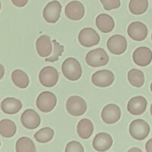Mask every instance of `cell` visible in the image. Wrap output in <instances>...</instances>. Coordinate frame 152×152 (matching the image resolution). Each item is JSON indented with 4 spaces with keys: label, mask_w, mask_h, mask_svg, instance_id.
I'll return each mask as SVG.
<instances>
[{
    "label": "cell",
    "mask_w": 152,
    "mask_h": 152,
    "mask_svg": "<svg viewBox=\"0 0 152 152\" xmlns=\"http://www.w3.org/2000/svg\"><path fill=\"white\" fill-rule=\"evenodd\" d=\"M94 124L88 119H83L77 124V134L80 138L87 140L91 137L94 132Z\"/></svg>",
    "instance_id": "21"
},
{
    "label": "cell",
    "mask_w": 152,
    "mask_h": 152,
    "mask_svg": "<svg viewBox=\"0 0 152 152\" xmlns=\"http://www.w3.org/2000/svg\"><path fill=\"white\" fill-rule=\"evenodd\" d=\"M150 113H151V117H152V104H151V108H150Z\"/></svg>",
    "instance_id": "35"
},
{
    "label": "cell",
    "mask_w": 152,
    "mask_h": 152,
    "mask_svg": "<svg viewBox=\"0 0 152 152\" xmlns=\"http://www.w3.org/2000/svg\"><path fill=\"white\" fill-rule=\"evenodd\" d=\"M62 72L65 78L74 82L81 78L83 69L80 62L76 58L68 57L62 62Z\"/></svg>",
    "instance_id": "1"
},
{
    "label": "cell",
    "mask_w": 152,
    "mask_h": 152,
    "mask_svg": "<svg viewBox=\"0 0 152 152\" xmlns=\"http://www.w3.org/2000/svg\"><path fill=\"white\" fill-rule=\"evenodd\" d=\"M86 63L92 68L105 66L109 62V56L103 48L94 49L90 50L86 56Z\"/></svg>",
    "instance_id": "2"
},
{
    "label": "cell",
    "mask_w": 152,
    "mask_h": 152,
    "mask_svg": "<svg viewBox=\"0 0 152 152\" xmlns=\"http://www.w3.org/2000/svg\"><path fill=\"white\" fill-rule=\"evenodd\" d=\"M128 80L132 86L141 88L145 83V76L142 71L133 68L128 73Z\"/></svg>",
    "instance_id": "24"
},
{
    "label": "cell",
    "mask_w": 152,
    "mask_h": 152,
    "mask_svg": "<svg viewBox=\"0 0 152 152\" xmlns=\"http://www.w3.org/2000/svg\"><path fill=\"white\" fill-rule=\"evenodd\" d=\"M39 80L44 87L53 88L59 81V73L53 67H44L39 74Z\"/></svg>",
    "instance_id": "6"
},
{
    "label": "cell",
    "mask_w": 152,
    "mask_h": 152,
    "mask_svg": "<svg viewBox=\"0 0 152 152\" xmlns=\"http://www.w3.org/2000/svg\"><path fill=\"white\" fill-rule=\"evenodd\" d=\"M151 40H152V34H151Z\"/></svg>",
    "instance_id": "39"
},
{
    "label": "cell",
    "mask_w": 152,
    "mask_h": 152,
    "mask_svg": "<svg viewBox=\"0 0 152 152\" xmlns=\"http://www.w3.org/2000/svg\"><path fill=\"white\" fill-rule=\"evenodd\" d=\"M16 152H37L35 144L30 138L22 137L18 139L16 143Z\"/></svg>",
    "instance_id": "25"
},
{
    "label": "cell",
    "mask_w": 152,
    "mask_h": 152,
    "mask_svg": "<svg viewBox=\"0 0 152 152\" xmlns=\"http://www.w3.org/2000/svg\"><path fill=\"white\" fill-rule=\"evenodd\" d=\"M115 80V76L109 70L96 71L91 77L92 83L98 88H107L111 86Z\"/></svg>",
    "instance_id": "8"
},
{
    "label": "cell",
    "mask_w": 152,
    "mask_h": 152,
    "mask_svg": "<svg viewBox=\"0 0 152 152\" xmlns=\"http://www.w3.org/2000/svg\"><path fill=\"white\" fill-rule=\"evenodd\" d=\"M11 79L15 86L19 88L25 89L29 86V77L28 74L22 70H14L11 74Z\"/></svg>",
    "instance_id": "22"
},
{
    "label": "cell",
    "mask_w": 152,
    "mask_h": 152,
    "mask_svg": "<svg viewBox=\"0 0 152 152\" xmlns=\"http://www.w3.org/2000/svg\"><path fill=\"white\" fill-rule=\"evenodd\" d=\"M96 25L101 32L108 34L114 30L115 23L114 19L111 16L106 13H101L96 17Z\"/></svg>",
    "instance_id": "20"
},
{
    "label": "cell",
    "mask_w": 152,
    "mask_h": 152,
    "mask_svg": "<svg viewBox=\"0 0 152 152\" xmlns=\"http://www.w3.org/2000/svg\"><path fill=\"white\" fill-rule=\"evenodd\" d=\"M147 105L148 102L144 96H134L128 102L127 110L132 115L139 116L145 112L147 108Z\"/></svg>",
    "instance_id": "16"
},
{
    "label": "cell",
    "mask_w": 152,
    "mask_h": 152,
    "mask_svg": "<svg viewBox=\"0 0 152 152\" xmlns=\"http://www.w3.org/2000/svg\"><path fill=\"white\" fill-rule=\"evenodd\" d=\"M128 152H142V151L140 148H137V147H134V148H130V149L128 151Z\"/></svg>",
    "instance_id": "34"
},
{
    "label": "cell",
    "mask_w": 152,
    "mask_h": 152,
    "mask_svg": "<svg viewBox=\"0 0 152 152\" xmlns=\"http://www.w3.org/2000/svg\"><path fill=\"white\" fill-rule=\"evenodd\" d=\"M21 123L25 129L33 130L39 126L41 118L38 113L36 112L34 110L27 109L21 116Z\"/></svg>",
    "instance_id": "13"
},
{
    "label": "cell",
    "mask_w": 152,
    "mask_h": 152,
    "mask_svg": "<svg viewBox=\"0 0 152 152\" xmlns=\"http://www.w3.org/2000/svg\"><path fill=\"white\" fill-rule=\"evenodd\" d=\"M87 102L80 96H71L66 102V109L74 117H80L87 111Z\"/></svg>",
    "instance_id": "4"
},
{
    "label": "cell",
    "mask_w": 152,
    "mask_h": 152,
    "mask_svg": "<svg viewBox=\"0 0 152 152\" xmlns=\"http://www.w3.org/2000/svg\"><path fill=\"white\" fill-rule=\"evenodd\" d=\"M133 61L137 65L145 67L149 65L152 61V51L148 47H139L134 51Z\"/></svg>",
    "instance_id": "14"
},
{
    "label": "cell",
    "mask_w": 152,
    "mask_h": 152,
    "mask_svg": "<svg viewBox=\"0 0 152 152\" xmlns=\"http://www.w3.org/2000/svg\"><path fill=\"white\" fill-rule=\"evenodd\" d=\"M4 75V68L1 63H0V80L3 78Z\"/></svg>",
    "instance_id": "33"
},
{
    "label": "cell",
    "mask_w": 152,
    "mask_h": 152,
    "mask_svg": "<svg viewBox=\"0 0 152 152\" xmlns=\"http://www.w3.org/2000/svg\"><path fill=\"white\" fill-rule=\"evenodd\" d=\"M65 152H85V151L84 148L80 142L74 140L67 144Z\"/></svg>",
    "instance_id": "30"
},
{
    "label": "cell",
    "mask_w": 152,
    "mask_h": 152,
    "mask_svg": "<svg viewBox=\"0 0 152 152\" xmlns=\"http://www.w3.org/2000/svg\"><path fill=\"white\" fill-rule=\"evenodd\" d=\"M145 148L146 152H152V138L145 143Z\"/></svg>",
    "instance_id": "32"
},
{
    "label": "cell",
    "mask_w": 152,
    "mask_h": 152,
    "mask_svg": "<svg viewBox=\"0 0 152 152\" xmlns=\"http://www.w3.org/2000/svg\"><path fill=\"white\" fill-rule=\"evenodd\" d=\"M92 145L96 151L105 152L111 148L113 145V139L108 134L101 132L94 137Z\"/></svg>",
    "instance_id": "17"
},
{
    "label": "cell",
    "mask_w": 152,
    "mask_h": 152,
    "mask_svg": "<svg viewBox=\"0 0 152 152\" xmlns=\"http://www.w3.org/2000/svg\"><path fill=\"white\" fill-rule=\"evenodd\" d=\"M127 40L123 35L115 34L107 41V48L111 53L114 55H121L127 50Z\"/></svg>",
    "instance_id": "9"
},
{
    "label": "cell",
    "mask_w": 152,
    "mask_h": 152,
    "mask_svg": "<svg viewBox=\"0 0 152 152\" xmlns=\"http://www.w3.org/2000/svg\"><path fill=\"white\" fill-rule=\"evenodd\" d=\"M148 0H130L129 1V10L134 15L143 14L148 10Z\"/></svg>",
    "instance_id": "26"
},
{
    "label": "cell",
    "mask_w": 152,
    "mask_h": 152,
    "mask_svg": "<svg viewBox=\"0 0 152 152\" xmlns=\"http://www.w3.org/2000/svg\"><path fill=\"white\" fill-rule=\"evenodd\" d=\"M121 117V109L116 104L105 105L101 113V118L106 124H114Z\"/></svg>",
    "instance_id": "12"
},
{
    "label": "cell",
    "mask_w": 152,
    "mask_h": 152,
    "mask_svg": "<svg viewBox=\"0 0 152 152\" xmlns=\"http://www.w3.org/2000/svg\"><path fill=\"white\" fill-rule=\"evenodd\" d=\"M36 49L39 56L42 58L50 56L53 50V42L48 35H42L36 42Z\"/></svg>",
    "instance_id": "18"
},
{
    "label": "cell",
    "mask_w": 152,
    "mask_h": 152,
    "mask_svg": "<svg viewBox=\"0 0 152 152\" xmlns=\"http://www.w3.org/2000/svg\"><path fill=\"white\" fill-rule=\"evenodd\" d=\"M150 89H151V91L152 92V83H151V86H150Z\"/></svg>",
    "instance_id": "36"
},
{
    "label": "cell",
    "mask_w": 152,
    "mask_h": 152,
    "mask_svg": "<svg viewBox=\"0 0 152 152\" xmlns=\"http://www.w3.org/2000/svg\"><path fill=\"white\" fill-rule=\"evenodd\" d=\"M62 12V5L56 0L48 3L43 10V18L48 23H56L59 19Z\"/></svg>",
    "instance_id": "10"
},
{
    "label": "cell",
    "mask_w": 152,
    "mask_h": 152,
    "mask_svg": "<svg viewBox=\"0 0 152 152\" xmlns=\"http://www.w3.org/2000/svg\"><path fill=\"white\" fill-rule=\"evenodd\" d=\"M57 102L56 95L50 91H43L37 96V107L43 113H49L53 111Z\"/></svg>",
    "instance_id": "5"
},
{
    "label": "cell",
    "mask_w": 152,
    "mask_h": 152,
    "mask_svg": "<svg viewBox=\"0 0 152 152\" xmlns=\"http://www.w3.org/2000/svg\"><path fill=\"white\" fill-rule=\"evenodd\" d=\"M16 126L12 120L4 119L0 121V134L5 138H11L16 134Z\"/></svg>",
    "instance_id": "23"
},
{
    "label": "cell",
    "mask_w": 152,
    "mask_h": 152,
    "mask_svg": "<svg viewBox=\"0 0 152 152\" xmlns=\"http://www.w3.org/2000/svg\"><path fill=\"white\" fill-rule=\"evenodd\" d=\"M12 3L14 4L15 6L19 7H25L28 2V0H11Z\"/></svg>",
    "instance_id": "31"
},
{
    "label": "cell",
    "mask_w": 152,
    "mask_h": 152,
    "mask_svg": "<svg viewBox=\"0 0 152 152\" xmlns=\"http://www.w3.org/2000/svg\"><path fill=\"white\" fill-rule=\"evenodd\" d=\"M150 126L146 121L137 119L131 123L129 126V134L132 138L137 140H144L150 133Z\"/></svg>",
    "instance_id": "3"
},
{
    "label": "cell",
    "mask_w": 152,
    "mask_h": 152,
    "mask_svg": "<svg viewBox=\"0 0 152 152\" xmlns=\"http://www.w3.org/2000/svg\"><path fill=\"white\" fill-rule=\"evenodd\" d=\"M53 50L52 52L51 56H49V58H46L45 61L46 62H56L59 59V57L60 56H62V53L64 52L65 50V48L63 45L59 44L56 40H53Z\"/></svg>",
    "instance_id": "28"
},
{
    "label": "cell",
    "mask_w": 152,
    "mask_h": 152,
    "mask_svg": "<svg viewBox=\"0 0 152 152\" xmlns=\"http://www.w3.org/2000/svg\"><path fill=\"white\" fill-rule=\"evenodd\" d=\"M128 35L137 42L143 41L148 36V30L146 25L141 22H133L128 27Z\"/></svg>",
    "instance_id": "11"
},
{
    "label": "cell",
    "mask_w": 152,
    "mask_h": 152,
    "mask_svg": "<svg viewBox=\"0 0 152 152\" xmlns=\"http://www.w3.org/2000/svg\"><path fill=\"white\" fill-rule=\"evenodd\" d=\"M54 136V131L51 128L46 127L41 129L34 134V138L40 143H47L50 142Z\"/></svg>",
    "instance_id": "27"
},
{
    "label": "cell",
    "mask_w": 152,
    "mask_h": 152,
    "mask_svg": "<svg viewBox=\"0 0 152 152\" xmlns=\"http://www.w3.org/2000/svg\"><path fill=\"white\" fill-rule=\"evenodd\" d=\"M22 108V102L16 98L7 97L1 102V109L4 114H16Z\"/></svg>",
    "instance_id": "19"
},
{
    "label": "cell",
    "mask_w": 152,
    "mask_h": 152,
    "mask_svg": "<svg viewBox=\"0 0 152 152\" xmlns=\"http://www.w3.org/2000/svg\"><path fill=\"white\" fill-rule=\"evenodd\" d=\"M80 45L83 47L91 48L99 43L100 37L94 29L91 28H85L80 31L78 35Z\"/></svg>",
    "instance_id": "7"
},
{
    "label": "cell",
    "mask_w": 152,
    "mask_h": 152,
    "mask_svg": "<svg viewBox=\"0 0 152 152\" xmlns=\"http://www.w3.org/2000/svg\"><path fill=\"white\" fill-rule=\"evenodd\" d=\"M0 146H1V141H0Z\"/></svg>",
    "instance_id": "38"
},
{
    "label": "cell",
    "mask_w": 152,
    "mask_h": 152,
    "mask_svg": "<svg viewBox=\"0 0 152 152\" xmlns=\"http://www.w3.org/2000/svg\"><path fill=\"white\" fill-rule=\"evenodd\" d=\"M0 10H1V1H0Z\"/></svg>",
    "instance_id": "37"
},
{
    "label": "cell",
    "mask_w": 152,
    "mask_h": 152,
    "mask_svg": "<svg viewBox=\"0 0 152 152\" xmlns=\"http://www.w3.org/2000/svg\"><path fill=\"white\" fill-rule=\"evenodd\" d=\"M104 9L105 10H111L117 9L121 5L120 0H100Z\"/></svg>",
    "instance_id": "29"
},
{
    "label": "cell",
    "mask_w": 152,
    "mask_h": 152,
    "mask_svg": "<svg viewBox=\"0 0 152 152\" xmlns=\"http://www.w3.org/2000/svg\"><path fill=\"white\" fill-rule=\"evenodd\" d=\"M65 13L67 18L71 20H80L85 15V7L80 1H72L65 6Z\"/></svg>",
    "instance_id": "15"
}]
</instances>
